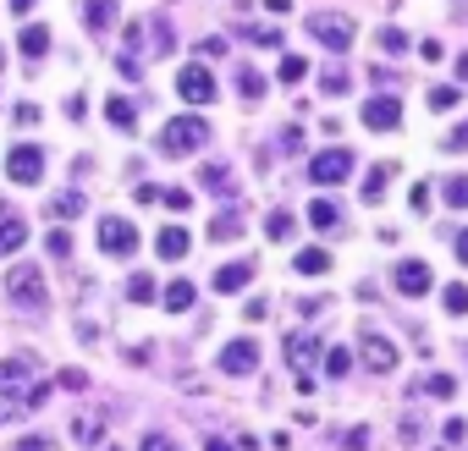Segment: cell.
Segmentation results:
<instances>
[{
  "label": "cell",
  "mask_w": 468,
  "mask_h": 451,
  "mask_svg": "<svg viewBox=\"0 0 468 451\" xmlns=\"http://www.w3.org/2000/svg\"><path fill=\"white\" fill-rule=\"evenodd\" d=\"M204 143H209V127H204L198 116H176V121H165V127H160V154H165V160L198 154Z\"/></svg>",
  "instance_id": "cell-1"
},
{
  "label": "cell",
  "mask_w": 468,
  "mask_h": 451,
  "mask_svg": "<svg viewBox=\"0 0 468 451\" xmlns=\"http://www.w3.org/2000/svg\"><path fill=\"white\" fill-rule=\"evenodd\" d=\"M6 298H12V303H23V309H34V314H45V309H50V287H45V276H39L34 265H17V270L6 276Z\"/></svg>",
  "instance_id": "cell-2"
},
{
  "label": "cell",
  "mask_w": 468,
  "mask_h": 451,
  "mask_svg": "<svg viewBox=\"0 0 468 451\" xmlns=\"http://www.w3.org/2000/svg\"><path fill=\"white\" fill-rule=\"evenodd\" d=\"M100 248H105L111 259L138 254V226H133V220H122V215H105V220H100Z\"/></svg>",
  "instance_id": "cell-3"
},
{
  "label": "cell",
  "mask_w": 468,
  "mask_h": 451,
  "mask_svg": "<svg viewBox=\"0 0 468 451\" xmlns=\"http://www.w3.org/2000/svg\"><path fill=\"white\" fill-rule=\"evenodd\" d=\"M309 34H314L325 50H347V45H353V17H342V12H314V17H309Z\"/></svg>",
  "instance_id": "cell-4"
},
{
  "label": "cell",
  "mask_w": 468,
  "mask_h": 451,
  "mask_svg": "<svg viewBox=\"0 0 468 451\" xmlns=\"http://www.w3.org/2000/svg\"><path fill=\"white\" fill-rule=\"evenodd\" d=\"M358 116H364L369 132H397V127H402V100H397V94H375V100H364Z\"/></svg>",
  "instance_id": "cell-5"
},
{
  "label": "cell",
  "mask_w": 468,
  "mask_h": 451,
  "mask_svg": "<svg viewBox=\"0 0 468 451\" xmlns=\"http://www.w3.org/2000/svg\"><path fill=\"white\" fill-rule=\"evenodd\" d=\"M347 176H353V154L347 149H325V154L309 160V182H320V187H336Z\"/></svg>",
  "instance_id": "cell-6"
},
{
  "label": "cell",
  "mask_w": 468,
  "mask_h": 451,
  "mask_svg": "<svg viewBox=\"0 0 468 451\" xmlns=\"http://www.w3.org/2000/svg\"><path fill=\"white\" fill-rule=\"evenodd\" d=\"M6 176H12L17 187H34V182L45 176V154H39L34 143H17V149L6 154Z\"/></svg>",
  "instance_id": "cell-7"
},
{
  "label": "cell",
  "mask_w": 468,
  "mask_h": 451,
  "mask_svg": "<svg viewBox=\"0 0 468 451\" xmlns=\"http://www.w3.org/2000/svg\"><path fill=\"white\" fill-rule=\"evenodd\" d=\"M391 287H397L402 298H424V292H435V276H430L424 259H402V265L391 270Z\"/></svg>",
  "instance_id": "cell-8"
},
{
  "label": "cell",
  "mask_w": 468,
  "mask_h": 451,
  "mask_svg": "<svg viewBox=\"0 0 468 451\" xmlns=\"http://www.w3.org/2000/svg\"><path fill=\"white\" fill-rule=\"evenodd\" d=\"M176 94H182L187 105H209V100H215V78H209V67H182V72H176Z\"/></svg>",
  "instance_id": "cell-9"
},
{
  "label": "cell",
  "mask_w": 468,
  "mask_h": 451,
  "mask_svg": "<svg viewBox=\"0 0 468 451\" xmlns=\"http://www.w3.org/2000/svg\"><path fill=\"white\" fill-rule=\"evenodd\" d=\"M358 352H364V363H369L375 374H391V369H397V347H391L386 336H375V325L364 330V341H358Z\"/></svg>",
  "instance_id": "cell-10"
},
{
  "label": "cell",
  "mask_w": 468,
  "mask_h": 451,
  "mask_svg": "<svg viewBox=\"0 0 468 451\" xmlns=\"http://www.w3.org/2000/svg\"><path fill=\"white\" fill-rule=\"evenodd\" d=\"M34 352H17V358H6V363H0V391H6V396H17L28 380H34Z\"/></svg>",
  "instance_id": "cell-11"
},
{
  "label": "cell",
  "mask_w": 468,
  "mask_h": 451,
  "mask_svg": "<svg viewBox=\"0 0 468 451\" xmlns=\"http://www.w3.org/2000/svg\"><path fill=\"white\" fill-rule=\"evenodd\" d=\"M220 369H226V374H254V369H260V341H231V347L220 352Z\"/></svg>",
  "instance_id": "cell-12"
},
{
  "label": "cell",
  "mask_w": 468,
  "mask_h": 451,
  "mask_svg": "<svg viewBox=\"0 0 468 451\" xmlns=\"http://www.w3.org/2000/svg\"><path fill=\"white\" fill-rule=\"evenodd\" d=\"M116 17H122V0H83V23H89V34H111Z\"/></svg>",
  "instance_id": "cell-13"
},
{
  "label": "cell",
  "mask_w": 468,
  "mask_h": 451,
  "mask_svg": "<svg viewBox=\"0 0 468 451\" xmlns=\"http://www.w3.org/2000/svg\"><path fill=\"white\" fill-rule=\"evenodd\" d=\"M254 270H260L254 259H231V265H220V270H215V292H243V287L254 281Z\"/></svg>",
  "instance_id": "cell-14"
},
{
  "label": "cell",
  "mask_w": 468,
  "mask_h": 451,
  "mask_svg": "<svg viewBox=\"0 0 468 451\" xmlns=\"http://www.w3.org/2000/svg\"><path fill=\"white\" fill-rule=\"evenodd\" d=\"M198 187H204V193H215V198H231V193H238V182H231V171H226V165H204V171H198Z\"/></svg>",
  "instance_id": "cell-15"
},
{
  "label": "cell",
  "mask_w": 468,
  "mask_h": 451,
  "mask_svg": "<svg viewBox=\"0 0 468 451\" xmlns=\"http://www.w3.org/2000/svg\"><path fill=\"white\" fill-rule=\"evenodd\" d=\"M309 220H314V232H336V226H342V204L336 198H314L309 204Z\"/></svg>",
  "instance_id": "cell-16"
},
{
  "label": "cell",
  "mask_w": 468,
  "mask_h": 451,
  "mask_svg": "<svg viewBox=\"0 0 468 451\" xmlns=\"http://www.w3.org/2000/svg\"><path fill=\"white\" fill-rule=\"evenodd\" d=\"M23 243H28V226L17 215H0V254H17Z\"/></svg>",
  "instance_id": "cell-17"
},
{
  "label": "cell",
  "mask_w": 468,
  "mask_h": 451,
  "mask_svg": "<svg viewBox=\"0 0 468 451\" xmlns=\"http://www.w3.org/2000/svg\"><path fill=\"white\" fill-rule=\"evenodd\" d=\"M154 254L160 259H182L187 254V232H182V226H165V232L154 237Z\"/></svg>",
  "instance_id": "cell-18"
},
{
  "label": "cell",
  "mask_w": 468,
  "mask_h": 451,
  "mask_svg": "<svg viewBox=\"0 0 468 451\" xmlns=\"http://www.w3.org/2000/svg\"><path fill=\"white\" fill-rule=\"evenodd\" d=\"M238 232H243V215H238V209H220V215L209 220V237H215V243H231Z\"/></svg>",
  "instance_id": "cell-19"
},
{
  "label": "cell",
  "mask_w": 468,
  "mask_h": 451,
  "mask_svg": "<svg viewBox=\"0 0 468 451\" xmlns=\"http://www.w3.org/2000/svg\"><path fill=\"white\" fill-rule=\"evenodd\" d=\"M17 50H23L28 61H39V56L50 50V28H39V23H34V28H23V39H17Z\"/></svg>",
  "instance_id": "cell-20"
},
{
  "label": "cell",
  "mask_w": 468,
  "mask_h": 451,
  "mask_svg": "<svg viewBox=\"0 0 468 451\" xmlns=\"http://www.w3.org/2000/svg\"><path fill=\"white\" fill-rule=\"evenodd\" d=\"M83 209H89L83 193H56V198H50V215H56V220H72V215H83Z\"/></svg>",
  "instance_id": "cell-21"
},
{
  "label": "cell",
  "mask_w": 468,
  "mask_h": 451,
  "mask_svg": "<svg viewBox=\"0 0 468 451\" xmlns=\"http://www.w3.org/2000/svg\"><path fill=\"white\" fill-rule=\"evenodd\" d=\"M265 237H271V243H287V237H292V209H271V215H265Z\"/></svg>",
  "instance_id": "cell-22"
},
{
  "label": "cell",
  "mask_w": 468,
  "mask_h": 451,
  "mask_svg": "<svg viewBox=\"0 0 468 451\" xmlns=\"http://www.w3.org/2000/svg\"><path fill=\"white\" fill-rule=\"evenodd\" d=\"M331 270V254L325 248H303L298 254V276H325Z\"/></svg>",
  "instance_id": "cell-23"
},
{
  "label": "cell",
  "mask_w": 468,
  "mask_h": 451,
  "mask_svg": "<svg viewBox=\"0 0 468 451\" xmlns=\"http://www.w3.org/2000/svg\"><path fill=\"white\" fill-rule=\"evenodd\" d=\"M165 309H171V314H187V309H193V281H171V287H165Z\"/></svg>",
  "instance_id": "cell-24"
},
{
  "label": "cell",
  "mask_w": 468,
  "mask_h": 451,
  "mask_svg": "<svg viewBox=\"0 0 468 451\" xmlns=\"http://www.w3.org/2000/svg\"><path fill=\"white\" fill-rule=\"evenodd\" d=\"M314 352H320V341H314L309 330H298V336H287V358H292V363H309Z\"/></svg>",
  "instance_id": "cell-25"
},
{
  "label": "cell",
  "mask_w": 468,
  "mask_h": 451,
  "mask_svg": "<svg viewBox=\"0 0 468 451\" xmlns=\"http://www.w3.org/2000/svg\"><path fill=\"white\" fill-rule=\"evenodd\" d=\"M320 358H325V374H331V380H342V374L353 369V352H347V347H325Z\"/></svg>",
  "instance_id": "cell-26"
},
{
  "label": "cell",
  "mask_w": 468,
  "mask_h": 451,
  "mask_svg": "<svg viewBox=\"0 0 468 451\" xmlns=\"http://www.w3.org/2000/svg\"><path fill=\"white\" fill-rule=\"evenodd\" d=\"M238 94H243V100H260V94H265V78H260L254 67H238Z\"/></svg>",
  "instance_id": "cell-27"
},
{
  "label": "cell",
  "mask_w": 468,
  "mask_h": 451,
  "mask_svg": "<svg viewBox=\"0 0 468 451\" xmlns=\"http://www.w3.org/2000/svg\"><path fill=\"white\" fill-rule=\"evenodd\" d=\"M419 391H424V396H457V380H452V374H430L424 385H413V396H419Z\"/></svg>",
  "instance_id": "cell-28"
},
{
  "label": "cell",
  "mask_w": 468,
  "mask_h": 451,
  "mask_svg": "<svg viewBox=\"0 0 468 451\" xmlns=\"http://www.w3.org/2000/svg\"><path fill=\"white\" fill-rule=\"evenodd\" d=\"M105 116H111L116 127H133V121H138V110H133V100H105Z\"/></svg>",
  "instance_id": "cell-29"
},
{
  "label": "cell",
  "mask_w": 468,
  "mask_h": 451,
  "mask_svg": "<svg viewBox=\"0 0 468 451\" xmlns=\"http://www.w3.org/2000/svg\"><path fill=\"white\" fill-rule=\"evenodd\" d=\"M386 176H391V165H375V171H369V182H364V198H369V204L386 198Z\"/></svg>",
  "instance_id": "cell-30"
},
{
  "label": "cell",
  "mask_w": 468,
  "mask_h": 451,
  "mask_svg": "<svg viewBox=\"0 0 468 451\" xmlns=\"http://www.w3.org/2000/svg\"><path fill=\"white\" fill-rule=\"evenodd\" d=\"M441 198H446V204H457V209H468V176H446Z\"/></svg>",
  "instance_id": "cell-31"
},
{
  "label": "cell",
  "mask_w": 468,
  "mask_h": 451,
  "mask_svg": "<svg viewBox=\"0 0 468 451\" xmlns=\"http://www.w3.org/2000/svg\"><path fill=\"white\" fill-rule=\"evenodd\" d=\"M149 39H154V56H165L171 50V23L165 17H149Z\"/></svg>",
  "instance_id": "cell-32"
},
{
  "label": "cell",
  "mask_w": 468,
  "mask_h": 451,
  "mask_svg": "<svg viewBox=\"0 0 468 451\" xmlns=\"http://www.w3.org/2000/svg\"><path fill=\"white\" fill-rule=\"evenodd\" d=\"M375 45H380L386 56H402V50H408V34H402V28H380V39H375Z\"/></svg>",
  "instance_id": "cell-33"
},
{
  "label": "cell",
  "mask_w": 468,
  "mask_h": 451,
  "mask_svg": "<svg viewBox=\"0 0 468 451\" xmlns=\"http://www.w3.org/2000/svg\"><path fill=\"white\" fill-rule=\"evenodd\" d=\"M320 89H325V94H342V89H347V67H342V61L325 67V72H320Z\"/></svg>",
  "instance_id": "cell-34"
},
{
  "label": "cell",
  "mask_w": 468,
  "mask_h": 451,
  "mask_svg": "<svg viewBox=\"0 0 468 451\" xmlns=\"http://www.w3.org/2000/svg\"><path fill=\"white\" fill-rule=\"evenodd\" d=\"M127 298H133V303H149V298H154V276H144V270H138V276L127 281Z\"/></svg>",
  "instance_id": "cell-35"
},
{
  "label": "cell",
  "mask_w": 468,
  "mask_h": 451,
  "mask_svg": "<svg viewBox=\"0 0 468 451\" xmlns=\"http://www.w3.org/2000/svg\"><path fill=\"white\" fill-rule=\"evenodd\" d=\"M441 303H446V314H468V287L457 281V287H446L441 292Z\"/></svg>",
  "instance_id": "cell-36"
},
{
  "label": "cell",
  "mask_w": 468,
  "mask_h": 451,
  "mask_svg": "<svg viewBox=\"0 0 468 451\" xmlns=\"http://www.w3.org/2000/svg\"><path fill=\"white\" fill-rule=\"evenodd\" d=\"M276 149H282V154H303V132H298V127H282V132H276Z\"/></svg>",
  "instance_id": "cell-37"
},
{
  "label": "cell",
  "mask_w": 468,
  "mask_h": 451,
  "mask_svg": "<svg viewBox=\"0 0 468 451\" xmlns=\"http://www.w3.org/2000/svg\"><path fill=\"white\" fill-rule=\"evenodd\" d=\"M303 72H309V67H303V56H282V72H276V78H282V83H298Z\"/></svg>",
  "instance_id": "cell-38"
},
{
  "label": "cell",
  "mask_w": 468,
  "mask_h": 451,
  "mask_svg": "<svg viewBox=\"0 0 468 451\" xmlns=\"http://www.w3.org/2000/svg\"><path fill=\"white\" fill-rule=\"evenodd\" d=\"M243 39H254V45H265V50H276V45H282V34H276V28H243Z\"/></svg>",
  "instance_id": "cell-39"
},
{
  "label": "cell",
  "mask_w": 468,
  "mask_h": 451,
  "mask_svg": "<svg viewBox=\"0 0 468 451\" xmlns=\"http://www.w3.org/2000/svg\"><path fill=\"white\" fill-rule=\"evenodd\" d=\"M457 100H463V94H457V89H446V83H441V89H430V105H435V110H452Z\"/></svg>",
  "instance_id": "cell-40"
},
{
  "label": "cell",
  "mask_w": 468,
  "mask_h": 451,
  "mask_svg": "<svg viewBox=\"0 0 468 451\" xmlns=\"http://www.w3.org/2000/svg\"><path fill=\"white\" fill-rule=\"evenodd\" d=\"M50 259H72V232H50Z\"/></svg>",
  "instance_id": "cell-41"
},
{
  "label": "cell",
  "mask_w": 468,
  "mask_h": 451,
  "mask_svg": "<svg viewBox=\"0 0 468 451\" xmlns=\"http://www.w3.org/2000/svg\"><path fill=\"white\" fill-rule=\"evenodd\" d=\"M441 149H446V154H463V149H468V127H452V132L441 138Z\"/></svg>",
  "instance_id": "cell-42"
},
{
  "label": "cell",
  "mask_w": 468,
  "mask_h": 451,
  "mask_svg": "<svg viewBox=\"0 0 468 451\" xmlns=\"http://www.w3.org/2000/svg\"><path fill=\"white\" fill-rule=\"evenodd\" d=\"M144 451H182L171 435H144Z\"/></svg>",
  "instance_id": "cell-43"
},
{
  "label": "cell",
  "mask_w": 468,
  "mask_h": 451,
  "mask_svg": "<svg viewBox=\"0 0 468 451\" xmlns=\"http://www.w3.org/2000/svg\"><path fill=\"white\" fill-rule=\"evenodd\" d=\"M160 198H165V204H171V209H187V204H193V198H187V187H165V193H160Z\"/></svg>",
  "instance_id": "cell-44"
},
{
  "label": "cell",
  "mask_w": 468,
  "mask_h": 451,
  "mask_svg": "<svg viewBox=\"0 0 468 451\" xmlns=\"http://www.w3.org/2000/svg\"><path fill=\"white\" fill-rule=\"evenodd\" d=\"M17 451H56V440H45V435H28V440H17Z\"/></svg>",
  "instance_id": "cell-45"
},
{
  "label": "cell",
  "mask_w": 468,
  "mask_h": 451,
  "mask_svg": "<svg viewBox=\"0 0 468 451\" xmlns=\"http://www.w3.org/2000/svg\"><path fill=\"white\" fill-rule=\"evenodd\" d=\"M61 385H67V391H83V385H89V374H83V369H67V374H61Z\"/></svg>",
  "instance_id": "cell-46"
},
{
  "label": "cell",
  "mask_w": 468,
  "mask_h": 451,
  "mask_svg": "<svg viewBox=\"0 0 468 451\" xmlns=\"http://www.w3.org/2000/svg\"><path fill=\"white\" fill-rule=\"evenodd\" d=\"M23 407H50V385H34V391H28V402H23Z\"/></svg>",
  "instance_id": "cell-47"
},
{
  "label": "cell",
  "mask_w": 468,
  "mask_h": 451,
  "mask_svg": "<svg viewBox=\"0 0 468 451\" xmlns=\"http://www.w3.org/2000/svg\"><path fill=\"white\" fill-rule=\"evenodd\" d=\"M441 435H446V440H452V446H457V440H463V435H468V424H463V418H446V429H441Z\"/></svg>",
  "instance_id": "cell-48"
},
{
  "label": "cell",
  "mask_w": 468,
  "mask_h": 451,
  "mask_svg": "<svg viewBox=\"0 0 468 451\" xmlns=\"http://www.w3.org/2000/svg\"><path fill=\"white\" fill-rule=\"evenodd\" d=\"M364 446H369V429H364V424H358V429H347V451H364Z\"/></svg>",
  "instance_id": "cell-49"
},
{
  "label": "cell",
  "mask_w": 468,
  "mask_h": 451,
  "mask_svg": "<svg viewBox=\"0 0 468 451\" xmlns=\"http://www.w3.org/2000/svg\"><path fill=\"white\" fill-rule=\"evenodd\" d=\"M408 204H413V209H424V204H430V187H424V182H413V193H408Z\"/></svg>",
  "instance_id": "cell-50"
},
{
  "label": "cell",
  "mask_w": 468,
  "mask_h": 451,
  "mask_svg": "<svg viewBox=\"0 0 468 451\" xmlns=\"http://www.w3.org/2000/svg\"><path fill=\"white\" fill-rule=\"evenodd\" d=\"M452 248H457V265H468V226L457 232V243H452Z\"/></svg>",
  "instance_id": "cell-51"
},
{
  "label": "cell",
  "mask_w": 468,
  "mask_h": 451,
  "mask_svg": "<svg viewBox=\"0 0 468 451\" xmlns=\"http://www.w3.org/2000/svg\"><path fill=\"white\" fill-rule=\"evenodd\" d=\"M204 451H238V440H220L215 435V440H204Z\"/></svg>",
  "instance_id": "cell-52"
},
{
  "label": "cell",
  "mask_w": 468,
  "mask_h": 451,
  "mask_svg": "<svg viewBox=\"0 0 468 451\" xmlns=\"http://www.w3.org/2000/svg\"><path fill=\"white\" fill-rule=\"evenodd\" d=\"M12 12H17V17H23V12H34V0H12Z\"/></svg>",
  "instance_id": "cell-53"
},
{
  "label": "cell",
  "mask_w": 468,
  "mask_h": 451,
  "mask_svg": "<svg viewBox=\"0 0 468 451\" xmlns=\"http://www.w3.org/2000/svg\"><path fill=\"white\" fill-rule=\"evenodd\" d=\"M457 78H463V83H468V56H457Z\"/></svg>",
  "instance_id": "cell-54"
}]
</instances>
